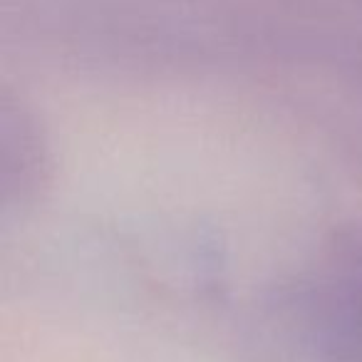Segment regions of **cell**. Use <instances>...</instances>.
<instances>
[{
    "instance_id": "obj_1",
    "label": "cell",
    "mask_w": 362,
    "mask_h": 362,
    "mask_svg": "<svg viewBox=\"0 0 362 362\" xmlns=\"http://www.w3.org/2000/svg\"><path fill=\"white\" fill-rule=\"evenodd\" d=\"M335 340L352 362H362V291L342 305L335 320Z\"/></svg>"
}]
</instances>
